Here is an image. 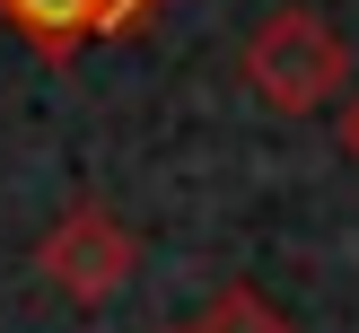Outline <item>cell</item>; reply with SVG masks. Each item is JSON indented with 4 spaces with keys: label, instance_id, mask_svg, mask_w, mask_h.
Here are the masks:
<instances>
[{
    "label": "cell",
    "instance_id": "cell-6",
    "mask_svg": "<svg viewBox=\"0 0 359 333\" xmlns=\"http://www.w3.org/2000/svg\"><path fill=\"white\" fill-rule=\"evenodd\" d=\"M158 333H184V325H158Z\"/></svg>",
    "mask_w": 359,
    "mask_h": 333
},
{
    "label": "cell",
    "instance_id": "cell-4",
    "mask_svg": "<svg viewBox=\"0 0 359 333\" xmlns=\"http://www.w3.org/2000/svg\"><path fill=\"white\" fill-rule=\"evenodd\" d=\"M184 333H298V325H290V307H280V298L255 290V280H228V290L210 298Z\"/></svg>",
    "mask_w": 359,
    "mask_h": 333
},
{
    "label": "cell",
    "instance_id": "cell-5",
    "mask_svg": "<svg viewBox=\"0 0 359 333\" xmlns=\"http://www.w3.org/2000/svg\"><path fill=\"white\" fill-rule=\"evenodd\" d=\"M342 149H351V167H359V88L342 97Z\"/></svg>",
    "mask_w": 359,
    "mask_h": 333
},
{
    "label": "cell",
    "instance_id": "cell-2",
    "mask_svg": "<svg viewBox=\"0 0 359 333\" xmlns=\"http://www.w3.org/2000/svg\"><path fill=\"white\" fill-rule=\"evenodd\" d=\"M132 272H140V228L123 219V210H105L97 193H79V202L35 237V280H44L53 298H70V307H105Z\"/></svg>",
    "mask_w": 359,
    "mask_h": 333
},
{
    "label": "cell",
    "instance_id": "cell-3",
    "mask_svg": "<svg viewBox=\"0 0 359 333\" xmlns=\"http://www.w3.org/2000/svg\"><path fill=\"white\" fill-rule=\"evenodd\" d=\"M0 18H9L18 35H27L44 62H70V53L105 44V35H132L158 18V0H0Z\"/></svg>",
    "mask_w": 359,
    "mask_h": 333
},
{
    "label": "cell",
    "instance_id": "cell-1",
    "mask_svg": "<svg viewBox=\"0 0 359 333\" xmlns=\"http://www.w3.org/2000/svg\"><path fill=\"white\" fill-rule=\"evenodd\" d=\"M237 79L255 88L272 114H325L351 88V44L333 35V18H316V9H272V18H255V35L237 44Z\"/></svg>",
    "mask_w": 359,
    "mask_h": 333
}]
</instances>
